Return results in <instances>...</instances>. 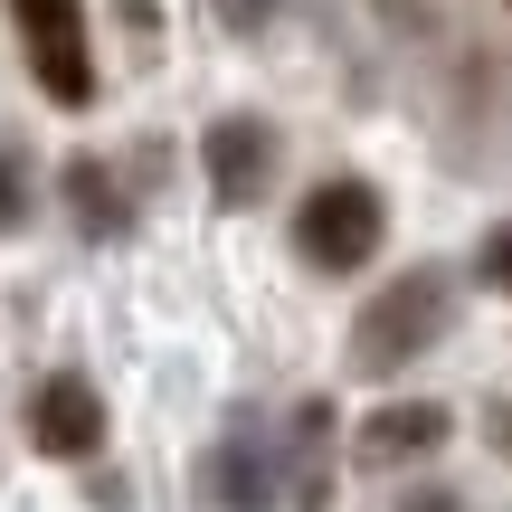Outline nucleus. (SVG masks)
Returning <instances> with one entry per match:
<instances>
[{
	"instance_id": "6",
	"label": "nucleus",
	"mask_w": 512,
	"mask_h": 512,
	"mask_svg": "<svg viewBox=\"0 0 512 512\" xmlns=\"http://www.w3.org/2000/svg\"><path fill=\"white\" fill-rule=\"evenodd\" d=\"M437 437H446V408L437 399H399V408H380V418L361 427V456L370 465H408V456H427Z\"/></svg>"
},
{
	"instance_id": "8",
	"label": "nucleus",
	"mask_w": 512,
	"mask_h": 512,
	"mask_svg": "<svg viewBox=\"0 0 512 512\" xmlns=\"http://www.w3.org/2000/svg\"><path fill=\"white\" fill-rule=\"evenodd\" d=\"M67 209H76L86 238H124V228H133V209H124V190H114L105 162H67Z\"/></svg>"
},
{
	"instance_id": "4",
	"label": "nucleus",
	"mask_w": 512,
	"mask_h": 512,
	"mask_svg": "<svg viewBox=\"0 0 512 512\" xmlns=\"http://www.w3.org/2000/svg\"><path fill=\"white\" fill-rule=\"evenodd\" d=\"M29 437H38V456L86 465L95 446H105V399H95V380H76V370L38 380V399H29Z\"/></svg>"
},
{
	"instance_id": "10",
	"label": "nucleus",
	"mask_w": 512,
	"mask_h": 512,
	"mask_svg": "<svg viewBox=\"0 0 512 512\" xmlns=\"http://www.w3.org/2000/svg\"><path fill=\"white\" fill-rule=\"evenodd\" d=\"M475 266H484V285H494V294H512V228H494V238H484Z\"/></svg>"
},
{
	"instance_id": "3",
	"label": "nucleus",
	"mask_w": 512,
	"mask_h": 512,
	"mask_svg": "<svg viewBox=\"0 0 512 512\" xmlns=\"http://www.w3.org/2000/svg\"><path fill=\"white\" fill-rule=\"evenodd\" d=\"M19 19V48H29V76L57 95V105H86L95 67H86V10L76 0H10Z\"/></svg>"
},
{
	"instance_id": "13",
	"label": "nucleus",
	"mask_w": 512,
	"mask_h": 512,
	"mask_svg": "<svg viewBox=\"0 0 512 512\" xmlns=\"http://www.w3.org/2000/svg\"><path fill=\"white\" fill-rule=\"evenodd\" d=\"M503 446H512V418H503Z\"/></svg>"
},
{
	"instance_id": "11",
	"label": "nucleus",
	"mask_w": 512,
	"mask_h": 512,
	"mask_svg": "<svg viewBox=\"0 0 512 512\" xmlns=\"http://www.w3.org/2000/svg\"><path fill=\"white\" fill-rule=\"evenodd\" d=\"M209 10H219L228 29H266V10H275V0H209Z\"/></svg>"
},
{
	"instance_id": "2",
	"label": "nucleus",
	"mask_w": 512,
	"mask_h": 512,
	"mask_svg": "<svg viewBox=\"0 0 512 512\" xmlns=\"http://www.w3.org/2000/svg\"><path fill=\"white\" fill-rule=\"evenodd\" d=\"M380 228H389V209H380L370 181H323L304 209H294V247H304L323 275L370 266V256H380Z\"/></svg>"
},
{
	"instance_id": "5",
	"label": "nucleus",
	"mask_w": 512,
	"mask_h": 512,
	"mask_svg": "<svg viewBox=\"0 0 512 512\" xmlns=\"http://www.w3.org/2000/svg\"><path fill=\"white\" fill-rule=\"evenodd\" d=\"M200 162H209L219 209H247L256 190H266V171H275V133L256 124V114H219V124H209V143H200Z\"/></svg>"
},
{
	"instance_id": "12",
	"label": "nucleus",
	"mask_w": 512,
	"mask_h": 512,
	"mask_svg": "<svg viewBox=\"0 0 512 512\" xmlns=\"http://www.w3.org/2000/svg\"><path fill=\"white\" fill-rule=\"evenodd\" d=\"M408 512H456V494H418V503H408Z\"/></svg>"
},
{
	"instance_id": "7",
	"label": "nucleus",
	"mask_w": 512,
	"mask_h": 512,
	"mask_svg": "<svg viewBox=\"0 0 512 512\" xmlns=\"http://www.w3.org/2000/svg\"><path fill=\"white\" fill-rule=\"evenodd\" d=\"M209 494H219L228 512H266V503H275V484H266V446H256L247 427H238V437H219V456H209Z\"/></svg>"
},
{
	"instance_id": "1",
	"label": "nucleus",
	"mask_w": 512,
	"mask_h": 512,
	"mask_svg": "<svg viewBox=\"0 0 512 512\" xmlns=\"http://www.w3.org/2000/svg\"><path fill=\"white\" fill-rule=\"evenodd\" d=\"M437 332H446V275L418 266V275L370 294V313L351 323V351H361V370H408Z\"/></svg>"
},
{
	"instance_id": "9",
	"label": "nucleus",
	"mask_w": 512,
	"mask_h": 512,
	"mask_svg": "<svg viewBox=\"0 0 512 512\" xmlns=\"http://www.w3.org/2000/svg\"><path fill=\"white\" fill-rule=\"evenodd\" d=\"M10 228H29V162L0 143V238H10Z\"/></svg>"
}]
</instances>
